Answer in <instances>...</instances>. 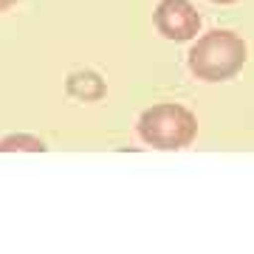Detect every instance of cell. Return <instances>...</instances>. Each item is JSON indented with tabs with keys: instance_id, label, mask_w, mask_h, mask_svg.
Segmentation results:
<instances>
[{
	"instance_id": "5b68a950",
	"label": "cell",
	"mask_w": 254,
	"mask_h": 254,
	"mask_svg": "<svg viewBox=\"0 0 254 254\" xmlns=\"http://www.w3.org/2000/svg\"><path fill=\"white\" fill-rule=\"evenodd\" d=\"M17 150H26V153H43L46 144H43V138L31 136V133H9V136L0 138V153H17Z\"/></svg>"
},
{
	"instance_id": "52a82bcc",
	"label": "cell",
	"mask_w": 254,
	"mask_h": 254,
	"mask_svg": "<svg viewBox=\"0 0 254 254\" xmlns=\"http://www.w3.org/2000/svg\"><path fill=\"white\" fill-rule=\"evenodd\" d=\"M212 3H237V0H212Z\"/></svg>"
},
{
	"instance_id": "277c9868",
	"label": "cell",
	"mask_w": 254,
	"mask_h": 254,
	"mask_svg": "<svg viewBox=\"0 0 254 254\" xmlns=\"http://www.w3.org/2000/svg\"><path fill=\"white\" fill-rule=\"evenodd\" d=\"M68 93L76 96V99H102L105 96V82L99 79V73L93 71H79V73H71L68 76Z\"/></svg>"
},
{
	"instance_id": "7a4b0ae2",
	"label": "cell",
	"mask_w": 254,
	"mask_h": 254,
	"mask_svg": "<svg viewBox=\"0 0 254 254\" xmlns=\"http://www.w3.org/2000/svg\"><path fill=\"white\" fill-rule=\"evenodd\" d=\"M195 133H198V122L192 110H187L184 105L161 102L138 116V136L158 150H181L192 144Z\"/></svg>"
},
{
	"instance_id": "6da1fadb",
	"label": "cell",
	"mask_w": 254,
	"mask_h": 254,
	"mask_svg": "<svg viewBox=\"0 0 254 254\" xmlns=\"http://www.w3.org/2000/svg\"><path fill=\"white\" fill-rule=\"evenodd\" d=\"M246 65V43L235 31H209L190 48V71L203 82L232 79Z\"/></svg>"
},
{
	"instance_id": "8992f818",
	"label": "cell",
	"mask_w": 254,
	"mask_h": 254,
	"mask_svg": "<svg viewBox=\"0 0 254 254\" xmlns=\"http://www.w3.org/2000/svg\"><path fill=\"white\" fill-rule=\"evenodd\" d=\"M14 3H17V0H0V11L11 9V6H14Z\"/></svg>"
},
{
	"instance_id": "3957f363",
	"label": "cell",
	"mask_w": 254,
	"mask_h": 254,
	"mask_svg": "<svg viewBox=\"0 0 254 254\" xmlns=\"http://www.w3.org/2000/svg\"><path fill=\"white\" fill-rule=\"evenodd\" d=\"M153 20L158 34L167 40H175V43L192 40L200 28V14L195 11L190 0H161Z\"/></svg>"
}]
</instances>
